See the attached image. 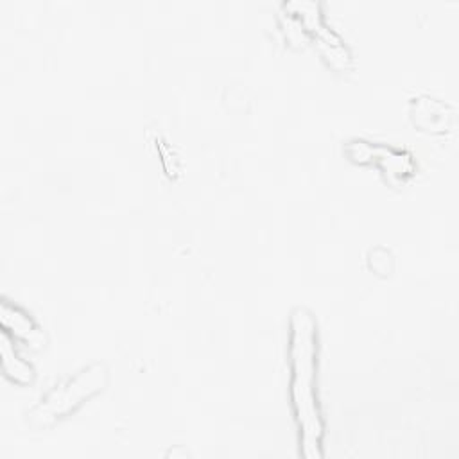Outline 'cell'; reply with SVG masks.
I'll return each instance as SVG.
<instances>
[{
	"mask_svg": "<svg viewBox=\"0 0 459 459\" xmlns=\"http://www.w3.org/2000/svg\"><path fill=\"white\" fill-rule=\"evenodd\" d=\"M292 357V403L301 427L303 455L319 457L323 423L316 402V321L307 308H296L290 319Z\"/></svg>",
	"mask_w": 459,
	"mask_h": 459,
	"instance_id": "cell-1",
	"label": "cell"
},
{
	"mask_svg": "<svg viewBox=\"0 0 459 459\" xmlns=\"http://www.w3.org/2000/svg\"><path fill=\"white\" fill-rule=\"evenodd\" d=\"M108 380L109 371L104 362H95L82 368L72 378L56 385L45 398H41L36 407L29 411V425L32 429L50 427L56 420L66 416L75 407H79L82 400L102 391L108 385Z\"/></svg>",
	"mask_w": 459,
	"mask_h": 459,
	"instance_id": "cell-2",
	"label": "cell"
},
{
	"mask_svg": "<svg viewBox=\"0 0 459 459\" xmlns=\"http://www.w3.org/2000/svg\"><path fill=\"white\" fill-rule=\"evenodd\" d=\"M2 321H4L5 330H13L14 335H18L29 342L36 344L41 335L39 328L34 325V321L20 308L11 307L7 301L2 303Z\"/></svg>",
	"mask_w": 459,
	"mask_h": 459,
	"instance_id": "cell-3",
	"label": "cell"
},
{
	"mask_svg": "<svg viewBox=\"0 0 459 459\" xmlns=\"http://www.w3.org/2000/svg\"><path fill=\"white\" fill-rule=\"evenodd\" d=\"M2 364H4V371L9 378H13L14 382H22L27 384L32 380V368L23 362L20 357H16L14 350H11L9 342H7V333L4 332L2 335Z\"/></svg>",
	"mask_w": 459,
	"mask_h": 459,
	"instance_id": "cell-4",
	"label": "cell"
}]
</instances>
